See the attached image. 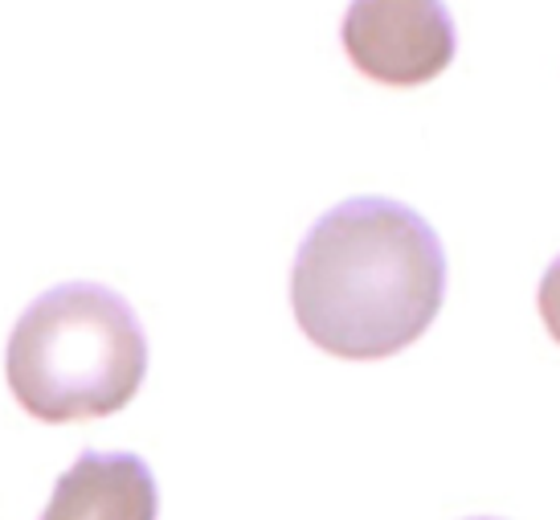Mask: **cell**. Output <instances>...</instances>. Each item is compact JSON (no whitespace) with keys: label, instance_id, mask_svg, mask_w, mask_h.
Segmentation results:
<instances>
[{"label":"cell","instance_id":"3957f363","mask_svg":"<svg viewBox=\"0 0 560 520\" xmlns=\"http://www.w3.org/2000/svg\"><path fill=\"white\" fill-rule=\"evenodd\" d=\"M340 42L364 79L421 86L454 62L458 33L446 0H352Z\"/></svg>","mask_w":560,"mask_h":520},{"label":"cell","instance_id":"5b68a950","mask_svg":"<svg viewBox=\"0 0 560 520\" xmlns=\"http://www.w3.org/2000/svg\"><path fill=\"white\" fill-rule=\"evenodd\" d=\"M536 303H540V320H545L548 336L560 345V254L548 263L545 279H540V291H536Z\"/></svg>","mask_w":560,"mask_h":520},{"label":"cell","instance_id":"277c9868","mask_svg":"<svg viewBox=\"0 0 560 520\" xmlns=\"http://www.w3.org/2000/svg\"><path fill=\"white\" fill-rule=\"evenodd\" d=\"M160 488L131 451H82L54 484L42 520H156Z\"/></svg>","mask_w":560,"mask_h":520},{"label":"cell","instance_id":"6da1fadb","mask_svg":"<svg viewBox=\"0 0 560 520\" xmlns=\"http://www.w3.org/2000/svg\"><path fill=\"white\" fill-rule=\"evenodd\" d=\"M446 300V251L418 209L352 197L299 242L291 308L303 336L343 361L409 348Z\"/></svg>","mask_w":560,"mask_h":520},{"label":"cell","instance_id":"8992f818","mask_svg":"<svg viewBox=\"0 0 560 520\" xmlns=\"http://www.w3.org/2000/svg\"><path fill=\"white\" fill-rule=\"evenodd\" d=\"M475 520H495V517H475Z\"/></svg>","mask_w":560,"mask_h":520},{"label":"cell","instance_id":"7a4b0ae2","mask_svg":"<svg viewBox=\"0 0 560 520\" xmlns=\"http://www.w3.org/2000/svg\"><path fill=\"white\" fill-rule=\"evenodd\" d=\"M9 390L42 423L107 418L140 394L148 336L103 284H58L21 312L4 353Z\"/></svg>","mask_w":560,"mask_h":520}]
</instances>
